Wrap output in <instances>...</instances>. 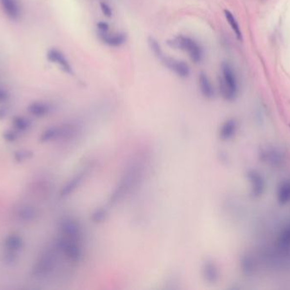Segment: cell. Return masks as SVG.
I'll return each mask as SVG.
<instances>
[{"label":"cell","instance_id":"obj_1","mask_svg":"<svg viewBox=\"0 0 290 290\" xmlns=\"http://www.w3.org/2000/svg\"><path fill=\"white\" fill-rule=\"evenodd\" d=\"M146 174V165L142 158H134L124 169L123 173L114 187V190L108 198L106 205L112 209L121 203L123 200L137 189L139 184L144 180Z\"/></svg>","mask_w":290,"mask_h":290},{"label":"cell","instance_id":"obj_2","mask_svg":"<svg viewBox=\"0 0 290 290\" xmlns=\"http://www.w3.org/2000/svg\"><path fill=\"white\" fill-rule=\"evenodd\" d=\"M219 88L222 97L226 101L232 102L239 97V84L236 72L227 61H224L221 65Z\"/></svg>","mask_w":290,"mask_h":290},{"label":"cell","instance_id":"obj_3","mask_svg":"<svg viewBox=\"0 0 290 290\" xmlns=\"http://www.w3.org/2000/svg\"><path fill=\"white\" fill-rule=\"evenodd\" d=\"M54 247L57 248L61 255L70 263L77 265L83 262L86 255L84 240L70 239L64 236L59 235Z\"/></svg>","mask_w":290,"mask_h":290},{"label":"cell","instance_id":"obj_4","mask_svg":"<svg viewBox=\"0 0 290 290\" xmlns=\"http://www.w3.org/2000/svg\"><path fill=\"white\" fill-rule=\"evenodd\" d=\"M167 45L172 48L179 49L188 54L189 58L196 64L204 59V49L195 39L184 35L176 36L167 41Z\"/></svg>","mask_w":290,"mask_h":290},{"label":"cell","instance_id":"obj_5","mask_svg":"<svg viewBox=\"0 0 290 290\" xmlns=\"http://www.w3.org/2000/svg\"><path fill=\"white\" fill-rule=\"evenodd\" d=\"M57 248L48 249L38 259L32 270V277L44 279L54 271L57 265Z\"/></svg>","mask_w":290,"mask_h":290},{"label":"cell","instance_id":"obj_6","mask_svg":"<svg viewBox=\"0 0 290 290\" xmlns=\"http://www.w3.org/2000/svg\"><path fill=\"white\" fill-rule=\"evenodd\" d=\"M79 127L74 123H65L62 125L52 126L45 129L40 136V142L48 143L54 141H69L79 132Z\"/></svg>","mask_w":290,"mask_h":290},{"label":"cell","instance_id":"obj_7","mask_svg":"<svg viewBox=\"0 0 290 290\" xmlns=\"http://www.w3.org/2000/svg\"><path fill=\"white\" fill-rule=\"evenodd\" d=\"M92 165L91 164H88L83 165L79 170L77 171L66 182L64 186L61 187L60 191V198L66 199L67 197H70L72 194L75 193L80 187L83 186L84 181H86L87 178L89 177L91 170H92Z\"/></svg>","mask_w":290,"mask_h":290},{"label":"cell","instance_id":"obj_8","mask_svg":"<svg viewBox=\"0 0 290 290\" xmlns=\"http://www.w3.org/2000/svg\"><path fill=\"white\" fill-rule=\"evenodd\" d=\"M58 231L59 235L70 239L84 240V231L82 224L78 219L71 216H67L60 220Z\"/></svg>","mask_w":290,"mask_h":290},{"label":"cell","instance_id":"obj_9","mask_svg":"<svg viewBox=\"0 0 290 290\" xmlns=\"http://www.w3.org/2000/svg\"><path fill=\"white\" fill-rule=\"evenodd\" d=\"M201 275L205 284H217L221 277L220 268L212 259H205L201 266Z\"/></svg>","mask_w":290,"mask_h":290},{"label":"cell","instance_id":"obj_10","mask_svg":"<svg viewBox=\"0 0 290 290\" xmlns=\"http://www.w3.org/2000/svg\"><path fill=\"white\" fill-rule=\"evenodd\" d=\"M246 177L250 184V196L253 198L262 197L266 191V181L262 174L255 169H249L246 173Z\"/></svg>","mask_w":290,"mask_h":290},{"label":"cell","instance_id":"obj_11","mask_svg":"<svg viewBox=\"0 0 290 290\" xmlns=\"http://www.w3.org/2000/svg\"><path fill=\"white\" fill-rule=\"evenodd\" d=\"M159 60L166 66V68L173 72L179 77L186 78L190 74V68L185 61L166 56L165 54L161 55Z\"/></svg>","mask_w":290,"mask_h":290},{"label":"cell","instance_id":"obj_12","mask_svg":"<svg viewBox=\"0 0 290 290\" xmlns=\"http://www.w3.org/2000/svg\"><path fill=\"white\" fill-rule=\"evenodd\" d=\"M260 159L265 164L278 167L284 164L285 160V153L279 149L274 147H265L260 151Z\"/></svg>","mask_w":290,"mask_h":290},{"label":"cell","instance_id":"obj_13","mask_svg":"<svg viewBox=\"0 0 290 290\" xmlns=\"http://www.w3.org/2000/svg\"><path fill=\"white\" fill-rule=\"evenodd\" d=\"M47 60L51 63L57 65L62 71L67 74H73V69L63 52L58 48H52L47 52Z\"/></svg>","mask_w":290,"mask_h":290},{"label":"cell","instance_id":"obj_14","mask_svg":"<svg viewBox=\"0 0 290 290\" xmlns=\"http://www.w3.org/2000/svg\"><path fill=\"white\" fill-rule=\"evenodd\" d=\"M239 129V122L235 119H228L221 124L218 130V137L223 142H228L236 136Z\"/></svg>","mask_w":290,"mask_h":290},{"label":"cell","instance_id":"obj_15","mask_svg":"<svg viewBox=\"0 0 290 290\" xmlns=\"http://www.w3.org/2000/svg\"><path fill=\"white\" fill-rule=\"evenodd\" d=\"M0 5L5 16L11 21H18L22 14L19 0H0Z\"/></svg>","mask_w":290,"mask_h":290},{"label":"cell","instance_id":"obj_16","mask_svg":"<svg viewBox=\"0 0 290 290\" xmlns=\"http://www.w3.org/2000/svg\"><path fill=\"white\" fill-rule=\"evenodd\" d=\"M98 37L101 40V42L110 47H120L123 46L128 39V36L124 32L110 33L108 32L105 33H98Z\"/></svg>","mask_w":290,"mask_h":290},{"label":"cell","instance_id":"obj_17","mask_svg":"<svg viewBox=\"0 0 290 290\" xmlns=\"http://www.w3.org/2000/svg\"><path fill=\"white\" fill-rule=\"evenodd\" d=\"M199 86L201 93L205 99L211 100L215 97V89L210 78L204 72L199 74Z\"/></svg>","mask_w":290,"mask_h":290},{"label":"cell","instance_id":"obj_18","mask_svg":"<svg viewBox=\"0 0 290 290\" xmlns=\"http://www.w3.org/2000/svg\"><path fill=\"white\" fill-rule=\"evenodd\" d=\"M17 218L24 223H31L35 221L38 217V210L35 207L26 204L20 207L16 212Z\"/></svg>","mask_w":290,"mask_h":290},{"label":"cell","instance_id":"obj_19","mask_svg":"<svg viewBox=\"0 0 290 290\" xmlns=\"http://www.w3.org/2000/svg\"><path fill=\"white\" fill-rule=\"evenodd\" d=\"M27 111L33 117L44 118L51 113L52 107L47 102L34 101L29 105Z\"/></svg>","mask_w":290,"mask_h":290},{"label":"cell","instance_id":"obj_20","mask_svg":"<svg viewBox=\"0 0 290 290\" xmlns=\"http://www.w3.org/2000/svg\"><path fill=\"white\" fill-rule=\"evenodd\" d=\"M24 247V240L18 234H10L7 236L3 241V248L7 251L19 253Z\"/></svg>","mask_w":290,"mask_h":290},{"label":"cell","instance_id":"obj_21","mask_svg":"<svg viewBox=\"0 0 290 290\" xmlns=\"http://www.w3.org/2000/svg\"><path fill=\"white\" fill-rule=\"evenodd\" d=\"M277 203L285 205L290 202V180L282 181L277 187Z\"/></svg>","mask_w":290,"mask_h":290},{"label":"cell","instance_id":"obj_22","mask_svg":"<svg viewBox=\"0 0 290 290\" xmlns=\"http://www.w3.org/2000/svg\"><path fill=\"white\" fill-rule=\"evenodd\" d=\"M240 268L243 274L247 277L252 276L255 272V263L254 259L249 254H244L240 257Z\"/></svg>","mask_w":290,"mask_h":290},{"label":"cell","instance_id":"obj_23","mask_svg":"<svg viewBox=\"0 0 290 290\" xmlns=\"http://www.w3.org/2000/svg\"><path fill=\"white\" fill-rule=\"evenodd\" d=\"M277 247L282 250L290 249V224L285 226L277 239Z\"/></svg>","mask_w":290,"mask_h":290},{"label":"cell","instance_id":"obj_24","mask_svg":"<svg viewBox=\"0 0 290 290\" xmlns=\"http://www.w3.org/2000/svg\"><path fill=\"white\" fill-rule=\"evenodd\" d=\"M109 212H110V208L107 205H104V206L98 207L93 212H92V216H91V220L92 223L94 224H101V223L105 222L109 216Z\"/></svg>","mask_w":290,"mask_h":290},{"label":"cell","instance_id":"obj_25","mask_svg":"<svg viewBox=\"0 0 290 290\" xmlns=\"http://www.w3.org/2000/svg\"><path fill=\"white\" fill-rule=\"evenodd\" d=\"M224 14H225V16H226L227 23L229 24L233 32L235 33L237 39H239V41H241L243 37L242 32H241L240 26H239V23H238V21L235 18V16H233V14L231 11H229V10H225Z\"/></svg>","mask_w":290,"mask_h":290},{"label":"cell","instance_id":"obj_26","mask_svg":"<svg viewBox=\"0 0 290 290\" xmlns=\"http://www.w3.org/2000/svg\"><path fill=\"white\" fill-rule=\"evenodd\" d=\"M13 125L18 132H25L32 128V122L25 117L16 116L14 118Z\"/></svg>","mask_w":290,"mask_h":290},{"label":"cell","instance_id":"obj_27","mask_svg":"<svg viewBox=\"0 0 290 290\" xmlns=\"http://www.w3.org/2000/svg\"><path fill=\"white\" fill-rule=\"evenodd\" d=\"M148 43H149L150 49L152 50L154 55H156L157 58L159 59L161 55H164V52H163L162 48H161V46H160L156 39L153 38V37H150L148 39Z\"/></svg>","mask_w":290,"mask_h":290},{"label":"cell","instance_id":"obj_28","mask_svg":"<svg viewBox=\"0 0 290 290\" xmlns=\"http://www.w3.org/2000/svg\"><path fill=\"white\" fill-rule=\"evenodd\" d=\"M32 157H33V152L29 150H19L14 152V158L17 163H22L32 158Z\"/></svg>","mask_w":290,"mask_h":290},{"label":"cell","instance_id":"obj_29","mask_svg":"<svg viewBox=\"0 0 290 290\" xmlns=\"http://www.w3.org/2000/svg\"><path fill=\"white\" fill-rule=\"evenodd\" d=\"M2 136H3V140L9 143H13V142H16L19 137L18 133L14 131L12 129H8V130L3 131Z\"/></svg>","mask_w":290,"mask_h":290},{"label":"cell","instance_id":"obj_30","mask_svg":"<svg viewBox=\"0 0 290 290\" xmlns=\"http://www.w3.org/2000/svg\"><path fill=\"white\" fill-rule=\"evenodd\" d=\"M17 259H18V253H15V252L5 250V253L3 255V263L7 265H13L14 263H16Z\"/></svg>","mask_w":290,"mask_h":290},{"label":"cell","instance_id":"obj_31","mask_svg":"<svg viewBox=\"0 0 290 290\" xmlns=\"http://www.w3.org/2000/svg\"><path fill=\"white\" fill-rule=\"evenodd\" d=\"M100 9H101V11L104 14V16L108 17V18H111L112 15H113V10H112V7L110 6L108 3H106V2H101L100 3Z\"/></svg>","mask_w":290,"mask_h":290},{"label":"cell","instance_id":"obj_32","mask_svg":"<svg viewBox=\"0 0 290 290\" xmlns=\"http://www.w3.org/2000/svg\"><path fill=\"white\" fill-rule=\"evenodd\" d=\"M10 99V93L6 89L0 86V104H3L7 102Z\"/></svg>","mask_w":290,"mask_h":290},{"label":"cell","instance_id":"obj_33","mask_svg":"<svg viewBox=\"0 0 290 290\" xmlns=\"http://www.w3.org/2000/svg\"><path fill=\"white\" fill-rule=\"evenodd\" d=\"M97 29H98V33L108 32L110 30V25L106 22H99L97 23Z\"/></svg>","mask_w":290,"mask_h":290},{"label":"cell","instance_id":"obj_34","mask_svg":"<svg viewBox=\"0 0 290 290\" xmlns=\"http://www.w3.org/2000/svg\"><path fill=\"white\" fill-rule=\"evenodd\" d=\"M7 114H8V111L6 108L3 106H0V120H4L6 118Z\"/></svg>","mask_w":290,"mask_h":290}]
</instances>
